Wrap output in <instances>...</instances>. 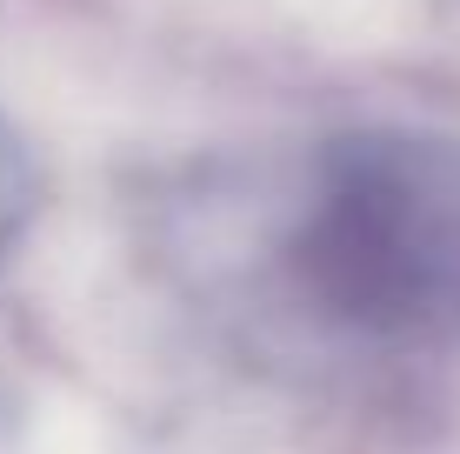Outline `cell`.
Instances as JSON below:
<instances>
[{
	"instance_id": "obj_1",
	"label": "cell",
	"mask_w": 460,
	"mask_h": 454,
	"mask_svg": "<svg viewBox=\"0 0 460 454\" xmlns=\"http://www.w3.org/2000/svg\"><path fill=\"white\" fill-rule=\"evenodd\" d=\"M21 214H27V174H21V154H13V140L0 134V247L13 241Z\"/></svg>"
}]
</instances>
